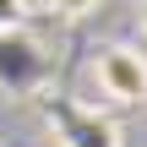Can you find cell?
<instances>
[{
  "label": "cell",
  "instance_id": "obj_1",
  "mask_svg": "<svg viewBox=\"0 0 147 147\" xmlns=\"http://www.w3.org/2000/svg\"><path fill=\"white\" fill-rule=\"evenodd\" d=\"M93 82L109 104L136 109V104H147V55L136 44H104L93 55Z\"/></svg>",
  "mask_w": 147,
  "mask_h": 147
},
{
  "label": "cell",
  "instance_id": "obj_2",
  "mask_svg": "<svg viewBox=\"0 0 147 147\" xmlns=\"http://www.w3.org/2000/svg\"><path fill=\"white\" fill-rule=\"evenodd\" d=\"M49 125H55L60 147H125L109 120H98L93 109L65 104V98H49Z\"/></svg>",
  "mask_w": 147,
  "mask_h": 147
},
{
  "label": "cell",
  "instance_id": "obj_3",
  "mask_svg": "<svg viewBox=\"0 0 147 147\" xmlns=\"http://www.w3.org/2000/svg\"><path fill=\"white\" fill-rule=\"evenodd\" d=\"M49 11H55V16H65V22H82V16L104 11V0H49Z\"/></svg>",
  "mask_w": 147,
  "mask_h": 147
},
{
  "label": "cell",
  "instance_id": "obj_4",
  "mask_svg": "<svg viewBox=\"0 0 147 147\" xmlns=\"http://www.w3.org/2000/svg\"><path fill=\"white\" fill-rule=\"evenodd\" d=\"M136 22H142V38H147V0H136Z\"/></svg>",
  "mask_w": 147,
  "mask_h": 147
}]
</instances>
